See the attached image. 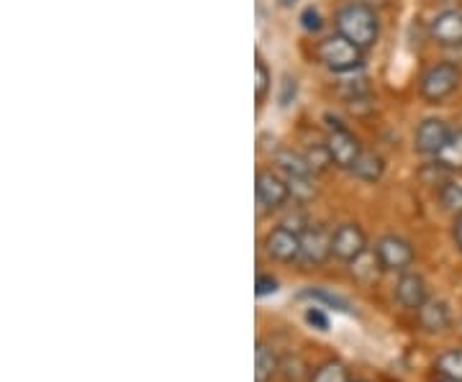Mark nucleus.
Segmentation results:
<instances>
[{"label":"nucleus","instance_id":"473e14b6","mask_svg":"<svg viewBox=\"0 0 462 382\" xmlns=\"http://www.w3.org/2000/svg\"><path fill=\"white\" fill-rule=\"evenodd\" d=\"M352 382H367V380H352Z\"/></svg>","mask_w":462,"mask_h":382},{"label":"nucleus","instance_id":"2f4dec72","mask_svg":"<svg viewBox=\"0 0 462 382\" xmlns=\"http://www.w3.org/2000/svg\"><path fill=\"white\" fill-rule=\"evenodd\" d=\"M437 382H457V380H447V377H439V380Z\"/></svg>","mask_w":462,"mask_h":382},{"label":"nucleus","instance_id":"f03ea898","mask_svg":"<svg viewBox=\"0 0 462 382\" xmlns=\"http://www.w3.org/2000/svg\"><path fill=\"white\" fill-rule=\"evenodd\" d=\"M273 165L282 175V180L291 187V196L298 203H309L316 198L319 187H316V175L311 167L306 165L303 154L293 150H281L273 154Z\"/></svg>","mask_w":462,"mask_h":382},{"label":"nucleus","instance_id":"2eb2a0df","mask_svg":"<svg viewBox=\"0 0 462 382\" xmlns=\"http://www.w3.org/2000/svg\"><path fill=\"white\" fill-rule=\"evenodd\" d=\"M383 272H385V267L380 262L378 251L375 250H367L363 251L357 259H352L349 262V275L355 277V283L365 285V287H370V285H375L383 277Z\"/></svg>","mask_w":462,"mask_h":382},{"label":"nucleus","instance_id":"393cba45","mask_svg":"<svg viewBox=\"0 0 462 382\" xmlns=\"http://www.w3.org/2000/svg\"><path fill=\"white\" fill-rule=\"evenodd\" d=\"M300 26L306 33H319L321 32V14L316 11L314 5H309L303 14H300Z\"/></svg>","mask_w":462,"mask_h":382},{"label":"nucleus","instance_id":"a878e982","mask_svg":"<svg viewBox=\"0 0 462 382\" xmlns=\"http://www.w3.org/2000/svg\"><path fill=\"white\" fill-rule=\"evenodd\" d=\"M306 323L309 326H314V329H319V332H329V318H327V314L319 308V305H311V308H306Z\"/></svg>","mask_w":462,"mask_h":382},{"label":"nucleus","instance_id":"412c9836","mask_svg":"<svg viewBox=\"0 0 462 382\" xmlns=\"http://www.w3.org/2000/svg\"><path fill=\"white\" fill-rule=\"evenodd\" d=\"M309 382H352V380H349V372H346V367L342 365V362H337V359H327V362H321V365L316 367L314 372H311Z\"/></svg>","mask_w":462,"mask_h":382},{"label":"nucleus","instance_id":"423d86ee","mask_svg":"<svg viewBox=\"0 0 462 382\" xmlns=\"http://www.w3.org/2000/svg\"><path fill=\"white\" fill-rule=\"evenodd\" d=\"M334 257L331 251V232L324 223H311L300 232V265L324 267Z\"/></svg>","mask_w":462,"mask_h":382},{"label":"nucleus","instance_id":"b1692460","mask_svg":"<svg viewBox=\"0 0 462 382\" xmlns=\"http://www.w3.org/2000/svg\"><path fill=\"white\" fill-rule=\"evenodd\" d=\"M300 298H311L316 303H324V305H329L334 311H342V314H352V305L346 303L342 296H334L329 290H321V287H306L303 293H300Z\"/></svg>","mask_w":462,"mask_h":382},{"label":"nucleus","instance_id":"bb28decb","mask_svg":"<svg viewBox=\"0 0 462 382\" xmlns=\"http://www.w3.org/2000/svg\"><path fill=\"white\" fill-rule=\"evenodd\" d=\"M273 293H278V280H275L273 275H257L254 296H257V298H267V296H273Z\"/></svg>","mask_w":462,"mask_h":382},{"label":"nucleus","instance_id":"9b49d317","mask_svg":"<svg viewBox=\"0 0 462 382\" xmlns=\"http://www.w3.org/2000/svg\"><path fill=\"white\" fill-rule=\"evenodd\" d=\"M449 133H452V129L447 126V121H442V118H424L419 123L416 133H413V150L424 154V157H437L439 151L445 150Z\"/></svg>","mask_w":462,"mask_h":382},{"label":"nucleus","instance_id":"c756f323","mask_svg":"<svg viewBox=\"0 0 462 382\" xmlns=\"http://www.w3.org/2000/svg\"><path fill=\"white\" fill-rule=\"evenodd\" d=\"M291 3H296V0H281V5H285V8H288Z\"/></svg>","mask_w":462,"mask_h":382},{"label":"nucleus","instance_id":"0eeeda50","mask_svg":"<svg viewBox=\"0 0 462 382\" xmlns=\"http://www.w3.org/2000/svg\"><path fill=\"white\" fill-rule=\"evenodd\" d=\"M373 250L378 251L380 262L385 267V272H409L416 262V251H413L411 241L403 239V236H396V233H385L375 241Z\"/></svg>","mask_w":462,"mask_h":382},{"label":"nucleus","instance_id":"c85d7f7f","mask_svg":"<svg viewBox=\"0 0 462 382\" xmlns=\"http://www.w3.org/2000/svg\"><path fill=\"white\" fill-rule=\"evenodd\" d=\"M452 241H455V247L462 251V214L460 216H455V221H452Z\"/></svg>","mask_w":462,"mask_h":382},{"label":"nucleus","instance_id":"f257e3e1","mask_svg":"<svg viewBox=\"0 0 462 382\" xmlns=\"http://www.w3.org/2000/svg\"><path fill=\"white\" fill-rule=\"evenodd\" d=\"M337 33L346 36L363 51H370L378 44L380 21L375 8L365 0H349L337 11Z\"/></svg>","mask_w":462,"mask_h":382},{"label":"nucleus","instance_id":"6ab92c4d","mask_svg":"<svg viewBox=\"0 0 462 382\" xmlns=\"http://www.w3.org/2000/svg\"><path fill=\"white\" fill-rule=\"evenodd\" d=\"M439 203L447 214L452 216H460L462 214V177L460 175H452L447 177L442 187H439Z\"/></svg>","mask_w":462,"mask_h":382},{"label":"nucleus","instance_id":"a211bd4d","mask_svg":"<svg viewBox=\"0 0 462 382\" xmlns=\"http://www.w3.org/2000/svg\"><path fill=\"white\" fill-rule=\"evenodd\" d=\"M434 162L439 167H445L449 175L462 172V129H452L449 139H447L445 150L434 157Z\"/></svg>","mask_w":462,"mask_h":382},{"label":"nucleus","instance_id":"5701e85b","mask_svg":"<svg viewBox=\"0 0 462 382\" xmlns=\"http://www.w3.org/2000/svg\"><path fill=\"white\" fill-rule=\"evenodd\" d=\"M300 154H303L306 165L311 167V172H314V175H324V172L334 165V162H331L329 150H327V144H324V141H321V144H311V147H306V151H300Z\"/></svg>","mask_w":462,"mask_h":382},{"label":"nucleus","instance_id":"f8f14e48","mask_svg":"<svg viewBox=\"0 0 462 382\" xmlns=\"http://www.w3.org/2000/svg\"><path fill=\"white\" fill-rule=\"evenodd\" d=\"M431 39L447 47V50H457L462 47V11L460 8H447L442 14H437L430 26Z\"/></svg>","mask_w":462,"mask_h":382},{"label":"nucleus","instance_id":"f3484780","mask_svg":"<svg viewBox=\"0 0 462 382\" xmlns=\"http://www.w3.org/2000/svg\"><path fill=\"white\" fill-rule=\"evenodd\" d=\"M349 172H352V177H357L363 183H380L385 175V159L375 151H363V157L357 159V165Z\"/></svg>","mask_w":462,"mask_h":382},{"label":"nucleus","instance_id":"cd10ccee","mask_svg":"<svg viewBox=\"0 0 462 382\" xmlns=\"http://www.w3.org/2000/svg\"><path fill=\"white\" fill-rule=\"evenodd\" d=\"M296 98V80L285 77L282 80V93H281V105H291V100Z\"/></svg>","mask_w":462,"mask_h":382},{"label":"nucleus","instance_id":"39448f33","mask_svg":"<svg viewBox=\"0 0 462 382\" xmlns=\"http://www.w3.org/2000/svg\"><path fill=\"white\" fill-rule=\"evenodd\" d=\"M324 144H327V150H329L334 167L346 169V172L357 165V159L363 157L365 151L363 144H360V139L349 132L342 121H337V118L331 116H327V139H324Z\"/></svg>","mask_w":462,"mask_h":382},{"label":"nucleus","instance_id":"7c9ffc66","mask_svg":"<svg viewBox=\"0 0 462 382\" xmlns=\"http://www.w3.org/2000/svg\"><path fill=\"white\" fill-rule=\"evenodd\" d=\"M365 3H370V5H380L383 0H365Z\"/></svg>","mask_w":462,"mask_h":382},{"label":"nucleus","instance_id":"6e6552de","mask_svg":"<svg viewBox=\"0 0 462 382\" xmlns=\"http://www.w3.org/2000/svg\"><path fill=\"white\" fill-rule=\"evenodd\" d=\"M254 196H257V205L260 211H281L288 205L291 187L282 180V175L278 169H260L257 180H254Z\"/></svg>","mask_w":462,"mask_h":382},{"label":"nucleus","instance_id":"aec40b11","mask_svg":"<svg viewBox=\"0 0 462 382\" xmlns=\"http://www.w3.org/2000/svg\"><path fill=\"white\" fill-rule=\"evenodd\" d=\"M434 369L439 372V377L462 382V350H447L437 357Z\"/></svg>","mask_w":462,"mask_h":382},{"label":"nucleus","instance_id":"20e7f679","mask_svg":"<svg viewBox=\"0 0 462 382\" xmlns=\"http://www.w3.org/2000/svg\"><path fill=\"white\" fill-rule=\"evenodd\" d=\"M462 83V69L455 62H437L424 69L419 77V96L430 105H439L457 93Z\"/></svg>","mask_w":462,"mask_h":382},{"label":"nucleus","instance_id":"9d476101","mask_svg":"<svg viewBox=\"0 0 462 382\" xmlns=\"http://www.w3.org/2000/svg\"><path fill=\"white\" fill-rule=\"evenodd\" d=\"M367 250H370V247H367V233L363 232L360 223L346 221V223H339V226L331 232V251H334V257H337L339 262L349 265L352 259H357V257Z\"/></svg>","mask_w":462,"mask_h":382},{"label":"nucleus","instance_id":"ddd939ff","mask_svg":"<svg viewBox=\"0 0 462 382\" xmlns=\"http://www.w3.org/2000/svg\"><path fill=\"white\" fill-rule=\"evenodd\" d=\"M396 300L406 311H419L430 300V287L427 280L419 272H401L396 283Z\"/></svg>","mask_w":462,"mask_h":382},{"label":"nucleus","instance_id":"1a4fd4ad","mask_svg":"<svg viewBox=\"0 0 462 382\" xmlns=\"http://www.w3.org/2000/svg\"><path fill=\"white\" fill-rule=\"evenodd\" d=\"M263 247L264 254L273 262H281V265L300 262V233L282 226V223L281 226H273L270 232L264 233Z\"/></svg>","mask_w":462,"mask_h":382},{"label":"nucleus","instance_id":"4be33fe9","mask_svg":"<svg viewBox=\"0 0 462 382\" xmlns=\"http://www.w3.org/2000/svg\"><path fill=\"white\" fill-rule=\"evenodd\" d=\"M270 90H273V72L267 69L264 59L257 54L254 57V100H257V105H263L267 100Z\"/></svg>","mask_w":462,"mask_h":382},{"label":"nucleus","instance_id":"dca6fc26","mask_svg":"<svg viewBox=\"0 0 462 382\" xmlns=\"http://www.w3.org/2000/svg\"><path fill=\"white\" fill-rule=\"evenodd\" d=\"M281 357L270 344L257 341L254 344V382H273L275 375L281 372Z\"/></svg>","mask_w":462,"mask_h":382},{"label":"nucleus","instance_id":"7ed1b4c3","mask_svg":"<svg viewBox=\"0 0 462 382\" xmlns=\"http://www.w3.org/2000/svg\"><path fill=\"white\" fill-rule=\"evenodd\" d=\"M316 59L334 75H349L363 67L365 51L342 33H331L316 44Z\"/></svg>","mask_w":462,"mask_h":382},{"label":"nucleus","instance_id":"4468645a","mask_svg":"<svg viewBox=\"0 0 462 382\" xmlns=\"http://www.w3.org/2000/svg\"><path fill=\"white\" fill-rule=\"evenodd\" d=\"M416 318H419V326L427 333H442L445 329H449V323H452L449 305H447L442 298L427 300V303L416 311Z\"/></svg>","mask_w":462,"mask_h":382}]
</instances>
